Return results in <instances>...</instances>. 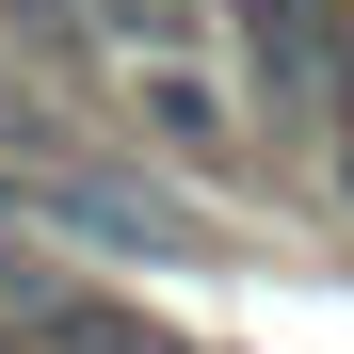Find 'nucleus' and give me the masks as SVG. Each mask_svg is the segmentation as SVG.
Instances as JSON below:
<instances>
[{
  "mask_svg": "<svg viewBox=\"0 0 354 354\" xmlns=\"http://www.w3.org/2000/svg\"><path fill=\"white\" fill-rule=\"evenodd\" d=\"M32 338H48V354H194V338H161V322H129V306H81V290H65Z\"/></svg>",
  "mask_w": 354,
  "mask_h": 354,
  "instance_id": "obj_3",
  "label": "nucleus"
},
{
  "mask_svg": "<svg viewBox=\"0 0 354 354\" xmlns=\"http://www.w3.org/2000/svg\"><path fill=\"white\" fill-rule=\"evenodd\" d=\"M81 32H113L129 65H161V48H194V0H81Z\"/></svg>",
  "mask_w": 354,
  "mask_h": 354,
  "instance_id": "obj_4",
  "label": "nucleus"
},
{
  "mask_svg": "<svg viewBox=\"0 0 354 354\" xmlns=\"http://www.w3.org/2000/svg\"><path fill=\"white\" fill-rule=\"evenodd\" d=\"M129 113L177 145V161H225V129H242V97H225L209 48H161V65H129Z\"/></svg>",
  "mask_w": 354,
  "mask_h": 354,
  "instance_id": "obj_2",
  "label": "nucleus"
},
{
  "mask_svg": "<svg viewBox=\"0 0 354 354\" xmlns=\"http://www.w3.org/2000/svg\"><path fill=\"white\" fill-rule=\"evenodd\" d=\"M338 177H354V129H338Z\"/></svg>",
  "mask_w": 354,
  "mask_h": 354,
  "instance_id": "obj_6",
  "label": "nucleus"
},
{
  "mask_svg": "<svg viewBox=\"0 0 354 354\" xmlns=\"http://www.w3.org/2000/svg\"><path fill=\"white\" fill-rule=\"evenodd\" d=\"M225 32H242L258 97H290V113H322V129H354V17H338V0H225Z\"/></svg>",
  "mask_w": 354,
  "mask_h": 354,
  "instance_id": "obj_1",
  "label": "nucleus"
},
{
  "mask_svg": "<svg viewBox=\"0 0 354 354\" xmlns=\"http://www.w3.org/2000/svg\"><path fill=\"white\" fill-rule=\"evenodd\" d=\"M48 306H65V290H48V274H32V258H17V242H0V338H32V322H48Z\"/></svg>",
  "mask_w": 354,
  "mask_h": 354,
  "instance_id": "obj_5",
  "label": "nucleus"
}]
</instances>
